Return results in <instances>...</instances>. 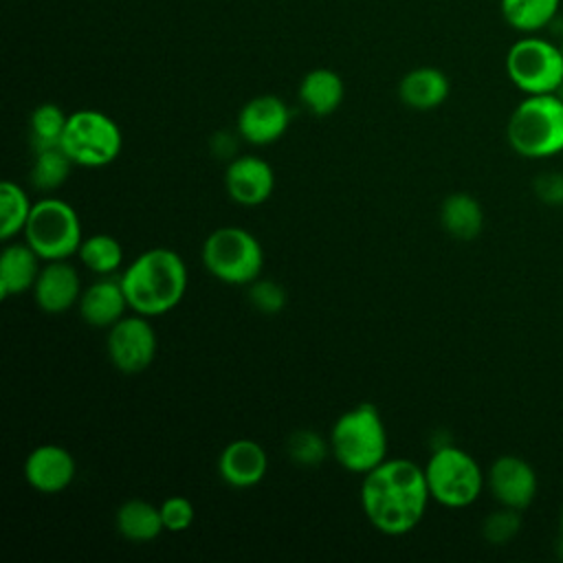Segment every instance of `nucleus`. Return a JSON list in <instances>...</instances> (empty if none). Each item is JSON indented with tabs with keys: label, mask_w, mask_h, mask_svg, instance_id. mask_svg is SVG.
<instances>
[{
	"label": "nucleus",
	"mask_w": 563,
	"mask_h": 563,
	"mask_svg": "<svg viewBox=\"0 0 563 563\" xmlns=\"http://www.w3.org/2000/svg\"><path fill=\"white\" fill-rule=\"evenodd\" d=\"M561 0H499L504 22L528 35L550 26L559 15Z\"/></svg>",
	"instance_id": "23"
},
{
	"label": "nucleus",
	"mask_w": 563,
	"mask_h": 563,
	"mask_svg": "<svg viewBox=\"0 0 563 563\" xmlns=\"http://www.w3.org/2000/svg\"><path fill=\"white\" fill-rule=\"evenodd\" d=\"M561 528H563V512H561Z\"/></svg>",
	"instance_id": "35"
},
{
	"label": "nucleus",
	"mask_w": 563,
	"mask_h": 563,
	"mask_svg": "<svg viewBox=\"0 0 563 563\" xmlns=\"http://www.w3.org/2000/svg\"><path fill=\"white\" fill-rule=\"evenodd\" d=\"M40 255L26 244L15 242L4 246L0 255V297L20 295L33 290V284L40 275Z\"/></svg>",
	"instance_id": "19"
},
{
	"label": "nucleus",
	"mask_w": 563,
	"mask_h": 563,
	"mask_svg": "<svg viewBox=\"0 0 563 563\" xmlns=\"http://www.w3.org/2000/svg\"><path fill=\"white\" fill-rule=\"evenodd\" d=\"M119 279L130 310L143 317H161L183 301L187 264L176 251L154 246L136 255Z\"/></svg>",
	"instance_id": "2"
},
{
	"label": "nucleus",
	"mask_w": 563,
	"mask_h": 563,
	"mask_svg": "<svg viewBox=\"0 0 563 563\" xmlns=\"http://www.w3.org/2000/svg\"><path fill=\"white\" fill-rule=\"evenodd\" d=\"M268 471V455L255 440L240 438L229 442L218 457V473L224 484L233 488H251L264 479Z\"/></svg>",
	"instance_id": "16"
},
{
	"label": "nucleus",
	"mask_w": 563,
	"mask_h": 563,
	"mask_svg": "<svg viewBox=\"0 0 563 563\" xmlns=\"http://www.w3.org/2000/svg\"><path fill=\"white\" fill-rule=\"evenodd\" d=\"M224 187L233 202L244 207H257L271 198L275 187V174L273 167L255 154L235 156L224 169Z\"/></svg>",
	"instance_id": "14"
},
{
	"label": "nucleus",
	"mask_w": 563,
	"mask_h": 563,
	"mask_svg": "<svg viewBox=\"0 0 563 563\" xmlns=\"http://www.w3.org/2000/svg\"><path fill=\"white\" fill-rule=\"evenodd\" d=\"M249 301L262 314H277L286 306V290L266 277H257L249 284Z\"/></svg>",
	"instance_id": "30"
},
{
	"label": "nucleus",
	"mask_w": 563,
	"mask_h": 563,
	"mask_svg": "<svg viewBox=\"0 0 563 563\" xmlns=\"http://www.w3.org/2000/svg\"><path fill=\"white\" fill-rule=\"evenodd\" d=\"M534 194L539 200L552 207L563 205V174L561 172H545L534 180Z\"/></svg>",
	"instance_id": "32"
},
{
	"label": "nucleus",
	"mask_w": 563,
	"mask_h": 563,
	"mask_svg": "<svg viewBox=\"0 0 563 563\" xmlns=\"http://www.w3.org/2000/svg\"><path fill=\"white\" fill-rule=\"evenodd\" d=\"M81 264L97 275H112L123 264V246L117 238L106 233H95L86 238L79 246Z\"/></svg>",
	"instance_id": "27"
},
{
	"label": "nucleus",
	"mask_w": 563,
	"mask_h": 563,
	"mask_svg": "<svg viewBox=\"0 0 563 563\" xmlns=\"http://www.w3.org/2000/svg\"><path fill=\"white\" fill-rule=\"evenodd\" d=\"M424 477L431 499L446 508L471 506L484 488V473L475 457L453 444H442L431 453Z\"/></svg>",
	"instance_id": "7"
},
{
	"label": "nucleus",
	"mask_w": 563,
	"mask_h": 563,
	"mask_svg": "<svg viewBox=\"0 0 563 563\" xmlns=\"http://www.w3.org/2000/svg\"><path fill=\"white\" fill-rule=\"evenodd\" d=\"M493 497L508 508L523 510L537 497V473L519 455H499L486 475Z\"/></svg>",
	"instance_id": "12"
},
{
	"label": "nucleus",
	"mask_w": 563,
	"mask_h": 563,
	"mask_svg": "<svg viewBox=\"0 0 563 563\" xmlns=\"http://www.w3.org/2000/svg\"><path fill=\"white\" fill-rule=\"evenodd\" d=\"M519 528H521L519 510L501 506L499 510H493L490 515H486V519L482 523V534L488 543L504 545L517 537Z\"/></svg>",
	"instance_id": "29"
},
{
	"label": "nucleus",
	"mask_w": 563,
	"mask_h": 563,
	"mask_svg": "<svg viewBox=\"0 0 563 563\" xmlns=\"http://www.w3.org/2000/svg\"><path fill=\"white\" fill-rule=\"evenodd\" d=\"M117 532L132 541V543H147L154 541L163 530V517L161 508L145 499H128L117 508L114 515Z\"/></svg>",
	"instance_id": "21"
},
{
	"label": "nucleus",
	"mask_w": 563,
	"mask_h": 563,
	"mask_svg": "<svg viewBox=\"0 0 563 563\" xmlns=\"http://www.w3.org/2000/svg\"><path fill=\"white\" fill-rule=\"evenodd\" d=\"M440 224L455 240H473L484 227L482 205L471 194H449L440 205Z\"/></svg>",
	"instance_id": "22"
},
{
	"label": "nucleus",
	"mask_w": 563,
	"mask_h": 563,
	"mask_svg": "<svg viewBox=\"0 0 563 563\" xmlns=\"http://www.w3.org/2000/svg\"><path fill=\"white\" fill-rule=\"evenodd\" d=\"M288 457L299 466H317L321 464L330 453V440H323L317 431L299 429L290 433L286 444Z\"/></svg>",
	"instance_id": "28"
},
{
	"label": "nucleus",
	"mask_w": 563,
	"mask_h": 563,
	"mask_svg": "<svg viewBox=\"0 0 563 563\" xmlns=\"http://www.w3.org/2000/svg\"><path fill=\"white\" fill-rule=\"evenodd\" d=\"M330 453L350 473L365 475L387 460V429L372 402L343 411L330 429Z\"/></svg>",
	"instance_id": "3"
},
{
	"label": "nucleus",
	"mask_w": 563,
	"mask_h": 563,
	"mask_svg": "<svg viewBox=\"0 0 563 563\" xmlns=\"http://www.w3.org/2000/svg\"><path fill=\"white\" fill-rule=\"evenodd\" d=\"M506 75L523 95L559 92L563 86V55L559 44L528 33L506 53Z\"/></svg>",
	"instance_id": "8"
},
{
	"label": "nucleus",
	"mask_w": 563,
	"mask_h": 563,
	"mask_svg": "<svg viewBox=\"0 0 563 563\" xmlns=\"http://www.w3.org/2000/svg\"><path fill=\"white\" fill-rule=\"evenodd\" d=\"M559 556L563 559V537H561V541H559Z\"/></svg>",
	"instance_id": "33"
},
{
	"label": "nucleus",
	"mask_w": 563,
	"mask_h": 563,
	"mask_svg": "<svg viewBox=\"0 0 563 563\" xmlns=\"http://www.w3.org/2000/svg\"><path fill=\"white\" fill-rule=\"evenodd\" d=\"M158 508H161L163 526L167 532H185L196 519L194 504L183 495L167 497Z\"/></svg>",
	"instance_id": "31"
},
{
	"label": "nucleus",
	"mask_w": 563,
	"mask_h": 563,
	"mask_svg": "<svg viewBox=\"0 0 563 563\" xmlns=\"http://www.w3.org/2000/svg\"><path fill=\"white\" fill-rule=\"evenodd\" d=\"M207 273L231 286H249L262 277L264 249L242 227H220L207 235L200 251Z\"/></svg>",
	"instance_id": "5"
},
{
	"label": "nucleus",
	"mask_w": 563,
	"mask_h": 563,
	"mask_svg": "<svg viewBox=\"0 0 563 563\" xmlns=\"http://www.w3.org/2000/svg\"><path fill=\"white\" fill-rule=\"evenodd\" d=\"M449 77L433 66H418L409 70L398 84V97L413 110H433L449 97Z\"/></svg>",
	"instance_id": "18"
},
{
	"label": "nucleus",
	"mask_w": 563,
	"mask_h": 563,
	"mask_svg": "<svg viewBox=\"0 0 563 563\" xmlns=\"http://www.w3.org/2000/svg\"><path fill=\"white\" fill-rule=\"evenodd\" d=\"M33 165L29 172L31 185L40 191H53L66 183L70 176V167L75 165L70 156L62 147H48L33 152Z\"/></svg>",
	"instance_id": "26"
},
{
	"label": "nucleus",
	"mask_w": 563,
	"mask_h": 563,
	"mask_svg": "<svg viewBox=\"0 0 563 563\" xmlns=\"http://www.w3.org/2000/svg\"><path fill=\"white\" fill-rule=\"evenodd\" d=\"M31 209H33V202L29 200L26 191L18 183L13 180L0 183V238L4 242L24 231Z\"/></svg>",
	"instance_id": "25"
},
{
	"label": "nucleus",
	"mask_w": 563,
	"mask_h": 563,
	"mask_svg": "<svg viewBox=\"0 0 563 563\" xmlns=\"http://www.w3.org/2000/svg\"><path fill=\"white\" fill-rule=\"evenodd\" d=\"M506 139L526 158L563 152V97L556 92L526 95L510 112Z\"/></svg>",
	"instance_id": "4"
},
{
	"label": "nucleus",
	"mask_w": 563,
	"mask_h": 563,
	"mask_svg": "<svg viewBox=\"0 0 563 563\" xmlns=\"http://www.w3.org/2000/svg\"><path fill=\"white\" fill-rule=\"evenodd\" d=\"M297 95L310 114L328 117L341 106L345 88H343V79L334 70L314 68L303 75Z\"/></svg>",
	"instance_id": "20"
},
{
	"label": "nucleus",
	"mask_w": 563,
	"mask_h": 563,
	"mask_svg": "<svg viewBox=\"0 0 563 563\" xmlns=\"http://www.w3.org/2000/svg\"><path fill=\"white\" fill-rule=\"evenodd\" d=\"M79 167H106L123 147L121 128L99 110H77L68 114L59 145Z\"/></svg>",
	"instance_id": "9"
},
{
	"label": "nucleus",
	"mask_w": 563,
	"mask_h": 563,
	"mask_svg": "<svg viewBox=\"0 0 563 563\" xmlns=\"http://www.w3.org/2000/svg\"><path fill=\"white\" fill-rule=\"evenodd\" d=\"M358 497L365 519L387 537L411 532L431 499L424 468L407 457H387L367 471Z\"/></svg>",
	"instance_id": "1"
},
{
	"label": "nucleus",
	"mask_w": 563,
	"mask_h": 563,
	"mask_svg": "<svg viewBox=\"0 0 563 563\" xmlns=\"http://www.w3.org/2000/svg\"><path fill=\"white\" fill-rule=\"evenodd\" d=\"M559 92H561V97H563V86H561V90H559Z\"/></svg>",
	"instance_id": "36"
},
{
	"label": "nucleus",
	"mask_w": 563,
	"mask_h": 563,
	"mask_svg": "<svg viewBox=\"0 0 563 563\" xmlns=\"http://www.w3.org/2000/svg\"><path fill=\"white\" fill-rule=\"evenodd\" d=\"M106 352L121 374L145 372L156 356V332L147 317L134 312L110 325L106 334Z\"/></svg>",
	"instance_id": "10"
},
{
	"label": "nucleus",
	"mask_w": 563,
	"mask_h": 563,
	"mask_svg": "<svg viewBox=\"0 0 563 563\" xmlns=\"http://www.w3.org/2000/svg\"><path fill=\"white\" fill-rule=\"evenodd\" d=\"M559 48H561V55H563V40H561V44H559Z\"/></svg>",
	"instance_id": "34"
},
{
	"label": "nucleus",
	"mask_w": 563,
	"mask_h": 563,
	"mask_svg": "<svg viewBox=\"0 0 563 563\" xmlns=\"http://www.w3.org/2000/svg\"><path fill=\"white\" fill-rule=\"evenodd\" d=\"M24 242L44 260H68L79 253L84 242L81 222L73 205L62 198H42L33 202L24 227Z\"/></svg>",
	"instance_id": "6"
},
{
	"label": "nucleus",
	"mask_w": 563,
	"mask_h": 563,
	"mask_svg": "<svg viewBox=\"0 0 563 563\" xmlns=\"http://www.w3.org/2000/svg\"><path fill=\"white\" fill-rule=\"evenodd\" d=\"M68 117L64 110L55 103H40L31 117H29V141L31 150H48V147H59L62 136L66 130Z\"/></svg>",
	"instance_id": "24"
},
{
	"label": "nucleus",
	"mask_w": 563,
	"mask_h": 563,
	"mask_svg": "<svg viewBox=\"0 0 563 563\" xmlns=\"http://www.w3.org/2000/svg\"><path fill=\"white\" fill-rule=\"evenodd\" d=\"M79 314L92 328H110L121 317H125L128 299L121 286V279L103 275L101 279L92 282L79 297Z\"/></svg>",
	"instance_id": "17"
},
{
	"label": "nucleus",
	"mask_w": 563,
	"mask_h": 563,
	"mask_svg": "<svg viewBox=\"0 0 563 563\" xmlns=\"http://www.w3.org/2000/svg\"><path fill=\"white\" fill-rule=\"evenodd\" d=\"M81 282L77 268L68 260H53L40 268L33 284V299L40 310L62 314L79 303Z\"/></svg>",
	"instance_id": "15"
},
{
	"label": "nucleus",
	"mask_w": 563,
	"mask_h": 563,
	"mask_svg": "<svg viewBox=\"0 0 563 563\" xmlns=\"http://www.w3.org/2000/svg\"><path fill=\"white\" fill-rule=\"evenodd\" d=\"M77 466L68 449L59 444H40L24 460L26 484L42 495H57L75 479Z\"/></svg>",
	"instance_id": "13"
},
{
	"label": "nucleus",
	"mask_w": 563,
	"mask_h": 563,
	"mask_svg": "<svg viewBox=\"0 0 563 563\" xmlns=\"http://www.w3.org/2000/svg\"><path fill=\"white\" fill-rule=\"evenodd\" d=\"M290 123L286 101L275 95L249 99L238 112V134L251 145H271L279 141Z\"/></svg>",
	"instance_id": "11"
}]
</instances>
